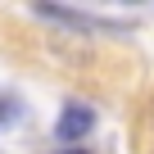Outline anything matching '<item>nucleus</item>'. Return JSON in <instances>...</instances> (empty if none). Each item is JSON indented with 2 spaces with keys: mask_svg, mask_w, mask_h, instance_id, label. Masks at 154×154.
<instances>
[{
  "mask_svg": "<svg viewBox=\"0 0 154 154\" xmlns=\"http://www.w3.org/2000/svg\"><path fill=\"white\" fill-rule=\"evenodd\" d=\"M91 127H95V109H91V104H68V109L59 113V122H54V136L77 149V140H82Z\"/></svg>",
  "mask_w": 154,
  "mask_h": 154,
  "instance_id": "nucleus-1",
  "label": "nucleus"
},
{
  "mask_svg": "<svg viewBox=\"0 0 154 154\" xmlns=\"http://www.w3.org/2000/svg\"><path fill=\"white\" fill-rule=\"evenodd\" d=\"M36 14H41V18H59V23H68V27H82V32H100V27H109V23H100V18L82 14V9H63V5H36Z\"/></svg>",
  "mask_w": 154,
  "mask_h": 154,
  "instance_id": "nucleus-2",
  "label": "nucleus"
},
{
  "mask_svg": "<svg viewBox=\"0 0 154 154\" xmlns=\"http://www.w3.org/2000/svg\"><path fill=\"white\" fill-rule=\"evenodd\" d=\"M14 109H18L14 100H0V122H9V118H14Z\"/></svg>",
  "mask_w": 154,
  "mask_h": 154,
  "instance_id": "nucleus-3",
  "label": "nucleus"
},
{
  "mask_svg": "<svg viewBox=\"0 0 154 154\" xmlns=\"http://www.w3.org/2000/svg\"><path fill=\"white\" fill-rule=\"evenodd\" d=\"M59 154H91V149H59Z\"/></svg>",
  "mask_w": 154,
  "mask_h": 154,
  "instance_id": "nucleus-4",
  "label": "nucleus"
}]
</instances>
